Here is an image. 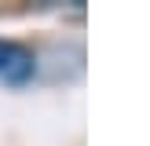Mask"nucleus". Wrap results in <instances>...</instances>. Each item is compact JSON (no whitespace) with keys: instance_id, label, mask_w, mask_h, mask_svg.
Masks as SVG:
<instances>
[{"instance_id":"obj_1","label":"nucleus","mask_w":150,"mask_h":146,"mask_svg":"<svg viewBox=\"0 0 150 146\" xmlns=\"http://www.w3.org/2000/svg\"><path fill=\"white\" fill-rule=\"evenodd\" d=\"M37 73V58L29 48H22V44L15 40H0V84H26V80H33Z\"/></svg>"}]
</instances>
